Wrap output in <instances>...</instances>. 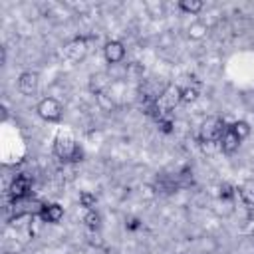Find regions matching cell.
<instances>
[{
	"label": "cell",
	"instance_id": "cell-16",
	"mask_svg": "<svg viewBox=\"0 0 254 254\" xmlns=\"http://www.w3.org/2000/svg\"><path fill=\"white\" fill-rule=\"evenodd\" d=\"M202 2L200 0H181L179 2V8L183 10V12H187V14H198L200 10H202Z\"/></svg>",
	"mask_w": 254,
	"mask_h": 254
},
{
	"label": "cell",
	"instance_id": "cell-19",
	"mask_svg": "<svg viewBox=\"0 0 254 254\" xmlns=\"http://www.w3.org/2000/svg\"><path fill=\"white\" fill-rule=\"evenodd\" d=\"M95 97H97V103H99V107L103 111H111L113 109V101H111V97H107V93H99Z\"/></svg>",
	"mask_w": 254,
	"mask_h": 254
},
{
	"label": "cell",
	"instance_id": "cell-3",
	"mask_svg": "<svg viewBox=\"0 0 254 254\" xmlns=\"http://www.w3.org/2000/svg\"><path fill=\"white\" fill-rule=\"evenodd\" d=\"M181 103V87L175 85V83H169L161 93L159 97L155 99V111H159V119L167 113H171L177 105Z\"/></svg>",
	"mask_w": 254,
	"mask_h": 254
},
{
	"label": "cell",
	"instance_id": "cell-7",
	"mask_svg": "<svg viewBox=\"0 0 254 254\" xmlns=\"http://www.w3.org/2000/svg\"><path fill=\"white\" fill-rule=\"evenodd\" d=\"M30 187H32V181H30V177H28V175H16V177H14V181L10 183L8 192H10V196H12L14 200H22V198H26V196H28Z\"/></svg>",
	"mask_w": 254,
	"mask_h": 254
},
{
	"label": "cell",
	"instance_id": "cell-22",
	"mask_svg": "<svg viewBox=\"0 0 254 254\" xmlns=\"http://www.w3.org/2000/svg\"><path fill=\"white\" fill-rule=\"evenodd\" d=\"M6 254H20V252H6Z\"/></svg>",
	"mask_w": 254,
	"mask_h": 254
},
{
	"label": "cell",
	"instance_id": "cell-8",
	"mask_svg": "<svg viewBox=\"0 0 254 254\" xmlns=\"http://www.w3.org/2000/svg\"><path fill=\"white\" fill-rule=\"evenodd\" d=\"M40 87V75L36 71H24L18 77V91L22 95H34Z\"/></svg>",
	"mask_w": 254,
	"mask_h": 254
},
{
	"label": "cell",
	"instance_id": "cell-21",
	"mask_svg": "<svg viewBox=\"0 0 254 254\" xmlns=\"http://www.w3.org/2000/svg\"><path fill=\"white\" fill-rule=\"evenodd\" d=\"M232 196H234V189L224 183V185L220 187V198H232Z\"/></svg>",
	"mask_w": 254,
	"mask_h": 254
},
{
	"label": "cell",
	"instance_id": "cell-17",
	"mask_svg": "<svg viewBox=\"0 0 254 254\" xmlns=\"http://www.w3.org/2000/svg\"><path fill=\"white\" fill-rule=\"evenodd\" d=\"M83 222H85V226H87L89 230H97V228L101 226V216H99V212L93 208V210H87V212H85Z\"/></svg>",
	"mask_w": 254,
	"mask_h": 254
},
{
	"label": "cell",
	"instance_id": "cell-12",
	"mask_svg": "<svg viewBox=\"0 0 254 254\" xmlns=\"http://www.w3.org/2000/svg\"><path fill=\"white\" fill-rule=\"evenodd\" d=\"M206 34H208V26L204 22H200V20L190 22V26L187 28V36L190 40H196V42L202 40V38H206Z\"/></svg>",
	"mask_w": 254,
	"mask_h": 254
},
{
	"label": "cell",
	"instance_id": "cell-1",
	"mask_svg": "<svg viewBox=\"0 0 254 254\" xmlns=\"http://www.w3.org/2000/svg\"><path fill=\"white\" fill-rule=\"evenodd\" d=\"M54 155L65 163H77L83 159V149L69 129H60L54 137Z\"/></svg>",
	"mask_w": 254,
	"mask_h": 254
},
{
	"label": "cell",
	"instance_id": "cell-20",
	"mask_svg": "<svg viewBox=\"0 0 254 254\" xmlns=\"http://www.w3.org/2000/svg\"><path fill=\"white\" fill-rule=\"evenodd\" d=\"M147 10H149V14L155 16V18H157V16H163V12H165L163 4H155V6H153V4H147Z\"/></svg>",
	"mask_w": 254,
	"mask_h": 254
},
{
	"label": "cell",
	"instance_id": "cell-11",
	"mask_svg": "<svg viewBox=\"0 0 254 254\" xmlns=\"http://www.w3.org/2000/svg\"><path fill=\"white\" fill-rule=\"evenodd\" d=\"M240 139L230 131V129H226L224 131V135L220 137V141H218V145H220V151L222 153H226V155H232L234 151H238V147H240Z\"/></svg>",
	"mask_w": 254,
	"mask_h": 254
},
{
	"label": "cell",
	"instance_id": "cell-18",
	"mask_svg": "<svg viewBox=\"0 0 254 254\" xmlns=\"http://www.w3.org/2000/svg\"><path fill=\"white\" fill-rule=\"evenodd\" d=\"M95 202H97L95 194H91V192H87V190H83V192L79 194V204H81V206H85L87 210H93Z\"/></svg>",
	"mask_w": 254,
	"mask_h": 254
},
{
	"label": "cell",
	"instance_id": "cell-6",
	"mask_svg": "<svg viewBox=\"0 0 254 254\" xmlns=\"http://www.w3.org/2000/svg\"><path fill=\"white\" fill-rule=\"evenodd\" d=\"M103 58H105V62L111 64V65L121 64L123 58H125V46H123L119 40H109V42H105V46H103Z\"/></svg>",
	"mask_w": 254,
	"mask_h": 254
},
{
	"label": "cell",
	"instance_id": "cell-9",
	"mask_svg": "<svg viewBox=\"0 0 254 254\" xmlns=\"http://www.w3.org/2000/svg\"><path fill=\"white\" fill-rule=\"evenodd\" d=\"M40 218L44 222H50V224H56L64 218V208L58 204V202H50V204H42L40 208Z\"/></svg>",
	"mask_w": 254,
	"mask_h": 254
},
{
	"label": "cell",
	"instance_id": "cell-5",
	"mask_svg": "<svg viewBox=\"0 0 254 254\" xmlns=\"http://www.w3.org/2000/svg\"><path fill=\"white\" fill-rule=\"evenodd\" d=\"M87 52H89V42H87V38H83V36H77V38L69 40V42L64 46V56H65L69 62H73V64L83 62L85 56H87Z\"/></svg>",
	"mask_w": 254,
	"mask_h": 254
},
{
	"label": "cell",
	"instance_id": "cell-13",
	"mask_svg": "<svg viewBox=\"0 0 254 254\" xmlns=\"http://www.w3.org/2000/svg\"><path fill=\"white\" fill-rule=\"evenodd\" d=\"M238 194L246 204H254V179H246L238 187Z\"/></svg>",
	"mask_w": 254,
	"mask_h": 254
},
{
	"label": "cell",
	"instance_id": "cell-2",
	"mask_svg": "<svg viewBox=\"0 0 254 254\" xmlns=\"http://www.w3.org/2000/svg\"><path fill=\"white\" fill-rule=\"evenodd\" d=\"M226 129L228 127L222 117H216V115L206 117L198 127V139L200 143H218Z\"/></svg>",
	"mask_w": 254,
	"mask_h": 254
},
{
	"label": "cell",
	"instance_id": "cell-15",
	"mask_svg": "<svg viewBox=\"0 0 254 254\" xmlns=\"http://www.w3.org/2000/svg\"><path fill=\"white\" fill-rule=\"evenodd\" d=\"M228 129H230V131H232L240 141H244V139L250 135V125H248L246 121H234Z\"/></svg>",
	"mask_w": 254,
	"mask_h": 254
},
{
	"label": "cell",
	"instance_id": "cell-4",
	"mask_svg": "<svg viewBox=\"0 0 254 254\" xmlns=\"http://www.w3.org/2000/svg\"><path fill=\"white\" fill-rule=\"evenodd\" d=\"M36 111L48 123H58L62 119V115H64V107H62V103L56 97H44V99H40L38 105H36Z\"/></svg>",
	"mask_w": 254,
	"mask_h": 254
},
{
	"label": "cell",
	"instance_id": "cell-14",
	"mask_svg": "<svg viewBox=\"0 0 254 254\" xmlns=\"http://www.w3.org/2000/svg\"><path fill=\"white\" fill-rule=\"evenodd\" d=\"M198 85L196 83H192V85H185V87H181V101L183 103H192V101H196L198 99Z\"/></svg>",
	"mask_w": 254,
	"mask_h": 254
},
{
	"label": "cell",
	"instance_id": "cell-10",
	"mask_svg": "<svg viewBox=\"0 0 254 254\" xmlns=\"http://www.w3.org/2000/svg\"><path fill=\"white\" fill-rule=\"evenodd\" d=\"M109 83H111V79H109V75H107L105 71L91 73V77H89V91H91V93H95V95L105 93V91H107V87H109Z\"/></svg>",
	"mask_w": 254,
	"mask_h": 254
}]
</instances>
